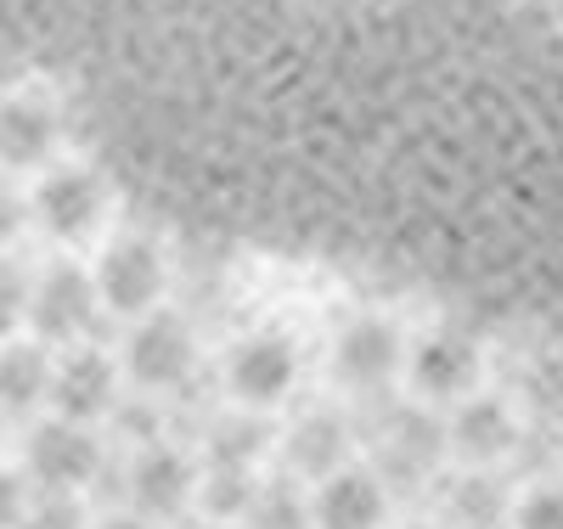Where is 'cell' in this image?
Instances as JSON below:
<instances>
[{
    "label": "cell",
    "mask_w": 563,
    "mask_h": 529,
    "mask_svg": "<svg viewBox=\"0 0 563 529\" xmlns=\"http://www.w3.org/2000/svg\"><path fill=\"white\" fill-rule=\"evenodd\" d=\"M299 383V350L282 332H254L225 355V395L238 411H271Z\"/></svg>",
    "instance_id": "obj_3"
},
{
    "label": "cell",
    "mask_w": 563,
    "mask_h": 529,
    "mask_svg": "<svg viewBox=\"0 0 563 529\" xmlns=\"http://www.w3.org/2000/svg\"><path fill=\"white\" fill-rule=\"evenodd\" d=\"M451 524L456 529H501L512 518V502L501 491V478L490 467H467L456 485H451V502H445Z\"/></svg>",
    "instance_id": "obj_16"
},
{
    "label": "cell",
    "mask_w": 563,
    "mask_h": 529,
    "mask_svg": "<svg viewBox=\"0 0 563 529\" xmlns=\"http://www.w3.org/2000/svg\"><path fill=\"white\" fill-rule=\"evenodd\" d=\"M198 467L186 462L175 445H147L135 462H130V502H135V513L141 518H175L186 502L198 496Z\"/></svg>",
    "instance_id": "obj_10"
},
{
    "label": "cell",
    "mask_w": 563,
    "mask_h": 529,
    "mask_svg": "<svg viewBox=\"0 0 563 529\" xmlns=\"http://www.w3.org/2000/svg\"><path fill=\"white\" fill-rule=\"evenodd\" d=\"M57 366L45 361L40 344H7L0 350V411H34L40 400H52Z\"/></svg>",
    "instance_id": "obj_15"
},
{
    "label": "cell",
    "mask_w": 563,
    "mask_h": 529,
    "mask_svg": "<svg viewBox=\"0 0 563 529\" xmlns=\"http://www.w3.org/2000/svg\"><path fill=\"white\" fill-rule=\"evenodd\" d=\"M102 209H108L102 180L90 175V169H79V164L52 169V175L40 180V191H34V214H40V225L52 231V236H63V243H79V236L97 231Z\"/></svg>",
    "instance_id": "obj_9"
},
{
    "label": "cell",
    "mask_w": 563,
    "mask_h": 529,
    "mask_svg": "<svg viewBox=\"0 0 563 529\" xmlns=\"http://www.w3.org/2000/svg\"><path fill=\"white\" fill-rule=\"evenodd\" d=\"M507 529H563V485H536L512 502Z\"/></svg>",
    "instance_id": "obj_19"
},
{
    "label": "cell",
    "mask_w": 563,
    "mask_h": 529,
    "mask_svg": "<svg viewBox=\"0 0 563 529\" xmlns=\"http://www.w3.org/2000/svg\"><path fill=\"white\" fill-rule=\"evenodd\" d=\"M344 451H350V434H344V417L339 411H305L288 428V462L305 478H327V473L350 467Z\"/></svg>",
    "instance_id": "obj_14"
},
{
    "label": "cell",
    "mask_w": 563,
    "mask_h": 529,
    "mask_svg": "<svg viewBox=\"0 0 563 529\" xmlns=\"http://www.w3.org/2000/svg\"><path fill=\"white\" fill-rule=\"evenodd\" d=\"M57 147V113L34 102V96H12L0 102V164L12 169H34Z\"/></svg>",
    "instance_id": "obj_13"
},
{
    "label": "cell",
    "mask_w": 563,
    "mask_h": 529,
    "mask_svg": "<svg viewBox=\"0 0 563 529\" xmlns=\"http://www.w3.org/2000/svg\"><path fill=\"white\" fill-rule=\"evenodd\" d=\"M249 529H310V496H294V485H265L249 507Z\"/></svg>",
    "instance_id": "obj_18"
},
{
    "label": "cell",
    "mask_w": 563,
    "mask_h": 529,
    "mask_svg": "<svg viewBox=\"0 0 563 529\" xmlns=\"http://www.w3.org/2000/svg\"><path fill=\"white\" fill-rule=\"evenodd\" d=\"M406 339L400 327L384 316H361L339 332L333 344V377H344L350 389H384L395 372H406Z\"/></svg>",
    "instance_id": "obj_8"
},
{
    "label": "cell",
    "mask_w": 563,
    "mask_h": 529,
    "mask_svg": "<svg viewBox=\"0 0 563 529\" xmlns=\"http://www.w3.org/2000/svg\"><path fill=\"white\" fill-rule=\"evenodd\" d=\"M479 372H485V361L462 332H429L406 355V389L422 406H445V400L462 406L479 395Z\"/></svg>",
    "instance_id": "obj_1"
},
{
    "label": "cell",
    "mask_w": 563,
    "mask_h": 529,
    "mask_svg": "<svg viewBox=\"0 0 563 529\" xmlns=\"http://www.w3.org/2000/svg\"><path fill=\"white\" fill-rule=\"evenodd\" d=\"M18 225H23V198H18L7 180H0V249L18 236Z\"/></svg>",
    "instance_id": "obj_23"
},
{
    "label": "cell",
    "mask_w": 563,
    "mask_h": 529,
    "mask_svg": "<svg viewBox=\"0 0 563 529\" xmlns=\"http://www.w3.org/2000/svg\"><path fill=\"white\" fill-rule=\"evenodd\" d=\"M0 434H7V428H0Z\"/></svg>",
    "instance_id": "obj_26"
},
{
    "label": "cell",
    "mask_w": 563,
    "mask_h": 529,
    "mask_svg": "<svg viewBox=\"0 0 563 529\" xmlns=\"http://www.w3.org/2000/svg\"><path fill=\"white\" fill-rule=\"evenodd\" d=\"M271 422L260 411H238V417H220L214 422V440H209V462L214 467H254L271 451Z\"/></svg>",
    "instance_id": "obj_17"
},
{
    "label": "cell",
    "mask_w": 563,
    "mask_h": 529,
    "mask_svg": "<svg viewBox=\"0 0 563 529\" xmlns=\"http://www.w3.org/2000/svg\"><path fill=\"white\" fill-rule=\"evenodd\" d=\"M97 529H153V524L141 518V513H113V518H102Z\"/></svg>",
    "instance_id": "obj_24"
},
{
    "label": "cell",
    "mask_w": 563,
    "mask_h": 529,
    "mask_svg": "<svg viewBox=\"0 0 563 529\" xmlns=\"http://www.w3.org/2000/svg\"><path fill=\"white\" fill-rule=\"evenodd\" d=\"M52 400L63 411V422H97L108 411H119V366L102 350H74L57 366Z\"/></svg>",
    "instance_id": "obj_11"
},
{
    "label": "cell",
    "mask_w": 563,
    "mask_h": 529,
    "mask_svg": "<svg viewBox=\"0 0 563 529\" xmlns=\"http://www.w3.org/2000/svg\"><path fill=\"white\" fill-rule=\"evenodd\" d=\"M97 294L113 316H153L164 299V254L147 236H119L97 260Z\"/></svg>",
    "instance_id": "obj_4"
},
{
    "label": "cell",
    "mask_w": 563,
    "mask_h": 529,
    "mask_svg": "<svg viewBox=\"0 0 563 529\" xmlns=\"http://www.w3.org/2000/svg\"><path fill=\"white\" fill-rule=\"evenodd\" d=\"M34 310V282H29V271L23 265H12V260H0V339L7 332H18V321Z\"/></svg>",
    "instance_id": "obj_20"
},
{
    "label": "cell",
    "mask_w": 563,
    "mask_h": 529,
    "mask_svg": "<svg viewBox=\"0 0 563 529\" xmlns=\"http://www.w3.org/2000/svg\"><path fill=\"white\" fill-rule=\"evenodd\" d=\"M23 513H29V496L12 473H0V529H23Z\"/></svg>",
    "instance_id": "obj_22"
},
{
    "label": "cell",
    "mask_w": 563,
    "mask_h": 529,
    "mask_svg": "<svg viewBox=\"0 0 563 529\" xmlns=\"http://www.w3.org/2000/svg\"><path fill=\"white\" fill-rule=\"evenodd\" d=\"M214 529H231V524H214Z\"/></svg>",
    "instance_id": "obj_25"
},
{
    "label": "cell",
    "mask_w": 563,
    "mask_h": 529,
    "mask_svg": "<svg viewBox=\"0 0 563 529\" xmlns=\"http://www.w3.org/2000/svg\"><path fill=\"white\" fill-rule=\"evenodd\" d=\"M23 529H85V513L74 496H40L23 513Z\"/></svg>",
    "instance_id": "obj_21"
},
{
    "label": "cell",
    "mask_w": 563,
    "mask_h": 529,
    "mask_svg": "<svg viewBox=\"0 0 563 529\" xmlns=\"http://www.w3.org/2000/svg\"><path fill=\"white\" fill-rule=\"evenodd\" d=\"M192 361H198V344H192V327L169 310H153L141 316L135 332H130V350H124V366L135 377L141 395H169L192 377Z\"/></svg>",
    "instance_id": "obj_2"
},
{
    "label": "cell",
    "mask_w": 563,
    "mask_h": 529,
    "mask_svg": "<svg viewBox=\"0 0 563 529\" xmlns=\"http://www.w3.org/2000/svg\"><path fill=\"white\" fill-rule=\"evenodd\" d=\"M310 529H389V485L355 462L316 478Z\"/></svg>",
    "instance_id": "obj_7"
},
{
    "label": "cell",
    "mask_w": 563,
    "mask_h": 529,
    "mask_svg": "<svg viewBox=\"0 0 563 529\" xmlns=\"http://www.w3.org/2000/svg\"><path fill=\"white\" fill-rule=\"evenodd\" d=\"M29 473L45 496H74L102 473V445L85 422H40L29 440Z\"/></svg>",
    "instance_id": "obj_5"
},
{
    "label": "cell",
    "mask_w": 563,
    "mask_h": 529,
    "mask_svg": "<svg viewBox=\"0 0 563 529\" xmlns=\"http://www.w3.org/2000/svg\"><path fill=\"white\" fill-rule=\"evenodd\" d=\"M97 310H102V294H97V276L79 271V265H52L40 282H34V332L52 344H74L97 327Z\"/></svg>",
    "instance_id": "obj_6"
},
{
    "label": "cell",
    "mask_w": 563,
    "mask_h": 529,
    "mask_svg": "<svg viewBox=\"0 0 563 529\" xmlns=\"http://www.w3.org/2000/svg\"><path fill=\"white\" fill-rule=\"evenodd\" d=\"M451 445L467 467H490L501 462L512 445H519V417H512L496 395H474L462 400L456 417H451Z\"/></svg>",
    "instance_id": "obj_12"
}]
</instances>
